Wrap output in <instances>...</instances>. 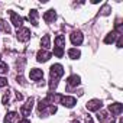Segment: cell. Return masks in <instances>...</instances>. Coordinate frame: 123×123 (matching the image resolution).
I'll return each instance as SVG.
<instances>
[{
	"label": "cell",
	"instance_id": "6da1fadb",
	"mask_svg": "<svg viewBox=\"0 0 123 123\" xmlns=\"http://www.w3.org/2000/svg\"><path fill=\"white\" fill-rule=\"evenodd\" d=\"M64 75V68L61 64H55L51 67V80H49V88L55 90L58 86V78Z\"/></svg>",
	"mask_w": 123,
	"mask_h": 123
},
{
	"label": "cell",
	"instance_id": "7a4b0ae2",
	"mask_svg": "<svg viewBox=\"0 0 123 123\" xmlns=\"http://www.w3.org/2000/svg\"><path fill=\"white\" fill-rule=\"evenodd\" d=\"M16 35H18V39L20 41V42H26V41H29L31 39V31L28 29V28H19L18 29V32H16Z\"/></svg>",
	"mask_w": 123,
	"mask_h": 123
},
{
	"label": "cell",
	"instance_id": "3957f363",
	"mask_svg": "<svg viewBox=\"0 0 123 123\" xmlns=\"http://www.w3.org/2000/svg\"><path fill=\"white\" fill-rule=\"evenodd\" d=\"M59 100H61V104L62 106H65V107H74L75 104H77V98L75 97H71V96H59L58 97Z\"/></svg>",
	"mask_w": 123,
	"mask_h": 123
},
{
	"label": "cell",
	"instance_id": "277c9868",
	"mask_svg": "<svg viewBox=\"0 0 123 123\" xmlns=\"http://www.w3.org/2000/svg\"><path fill=\"white\" fill-rule=\"evenodd\" d=\"M32 107H33V98L31 97V98H28V100H26V103L20 107V113H22V116H29V114H31Z\"/></svg>",
	"mask_w": 123,
	"mask_h": 123
},
{
	"label": "cell",
	"instance_id": "5b68a950",
	"mask_svg": "<svg viewBox=\"0 0 123 123\" xmlns=\"http://www.w3.org/2000/svg\"><path fill=\"white\" fill-rule=\"evenodd\" d=\"M9 15H10V20H12V23L16 26V28H22V25H23V19L16 13V12H9Z\"/></svg>",
	"mask_w": 123,
	"mask_h": 123
},
{
	"label": "cell",
	"instance_id": "8992f818",
	"mask_svg": "<svg viewBox=\"0 0 123 123\" xmlns=\"http://www.w3.org/2000/svg\"><path fill=\"white\" fill-rule=\"evenodd\" d=\"M101 101L100 100H97V98H94V100H90L88 103H87V109L90 110V111H97V110H100L101 109Z\"/></svg>",
	"mask_w": 123,
	"mask_h": 123
},
{
	"label": "cell",
	"instance_id": "52a82bcc",
	"mask_svg": "<svg viewBox=\"0 0 123 123\" xmlns=\"http://www.w3.org/2000/svg\"><path fill=\"white\" fill-rule=\"evenodd\" d=\"M80 83H81V78H80V75H77V74H74V75H71L68 80H67V84H68V88H74V87H77V86H80Z\"/></svg>",
	"mask_w": 123,
	"mask_h": 123
},
{
	"label": "cell",
	"instance_id": "ba28073f",
	"mask_svg": "<svg viewBox=\"0 0 123 123\" xmlns=\"http://www.w3.org/2000/svg\"><path fill=\"white\" fill-rule=\"evenodd\" d=\"M71 42L73 45H81L83 43V33L80 31H75L71 33Z\"/></svg>",
	"mask_w": 123,
	"mask_h": 123
},
{
	"label": "cell",
	"instance_id": "9c48e42d",
	"mask_svg": "<svg viewBox=\"0 0 123 123\" xmlns=\"http://www.w3.org/2000/svg\"><path fill=\"white\" fill-rule=\"evenodd\" d=\"M51 56H52L51 52H48V51H39L38 55H36V59H38V62H46Z\"/></svg>",
	"mask_w": 123,
	"mask_h": 123
},
{
	"label": "cell",
	"instance_id": "30bf717a",
	"mask_svg": "<svg viewBox=\"0 0 123 123\" xmlns=\"http://www.w3.org/2000/svg\"><path fill=\"white\" fill-rule=\"evenodd\" d=\"M122 110H123V106H122L120 103H113V104H109V111H110L111 114L119 116V114L122 113Z\"/></svg>",
	"mask_w": 123,
	"mask_h": 123
},
{
	"label": "cell",
	"instance_id": "8fae6325",
	"mask_svg": "<svg viewBox=\"0 0 123 123\" xmlns=\"http://www.w3.org/2000/svg\"><path fill=\"white\" fill-rule=\"evenodd\" d=\"M29 77H31V80L38 81V80H41V78L43 77V71H42V70H38V68H33V70H31Z\"/></svg>",
	"mask_w": 123,
	"mask_h": 123
},
{
	"label": "cell",
	"instance_id": "7c38bea8",
	"mask_svg": "<svg viewBox=\"0 0 123 123\" xmlns=\"http://www.w3.org/2000/svg\"><path fill=\"white\" fill-rule=\"evenodd\" d=\"M56 19V13H55V10H48V12H45V15H43V20L46 22V23H52L54 20Z\"/></svg>",
	"mask_w": 123,
	"mask_h": 123
},
{
	"label": "cell",
	"instance_id": "4fadbf2b",
	"mask_svg": "<svg viewBox=\"0 0 123 123\" xmlns=\"http://www.w3.org/2000/svg\"><path fill=\"white\" fill-rule=\"evenodd\" d=\"M98 120L100 122H103V123H114V119L113 117H109V114L106 113V111H101V113H98Z\"/></svg>",
	"mask_w": 123,
	"mask_h": 123
},
{
	"label": "cell",
	"instance_id": "5bb4252c",
	"mask_svg": "<svg viewBox=\"0 0 123 123\" xmlns=\"http://www.w3.org/2000/svg\"><path fill=\"white\" fill-rule=\"evenodd\" d=\"M120 33H117L116 31H113L111 33H109L106 38H104V43H113L114 42V39H116V36H119Z\"/></svg>",
	"mask_w": 123,
	"mask_h": 123
},
{
	"label": "cell",
	"instance_id": "9a60e30c",
	"mask_svg": "<svg viewBox=\"0 0 123 123\" xmlns=\"http://www.w3.org/2000/svg\"><path fill=\"white\" fill-rule=\"evenodd\" d=\"M16 117H18V113L16 111H9L6 114V117H5V123H13L16 120Z\"/></svg>",
	"mask_w": 123,
	"mask_h": 123
},
{
	"label": "cell",
	"instance_id": "2e32d148",
	"mask_svg": "<svg viewBox=\"0 0 123 123\" xmlns=\"http://www.w3.org/2000/svg\"><path fill=\"white\" fill-rule=\"evenodd\" d=\"M29 20L33 26H38V12L36 10H31L29 13Z\"/></svg>",
	"mask_w": 123,
	"mask_h": 123
},
{
	"label": "cell",
	"instance_id": "e0dca14e",
	"mask_svg": "<svg viewBox=\"0 0 123 123\" xmlns=\"http://www.w3.org/2000/svg\"><path fill=\"white\" fill-rule=\"evenodd\" d=\"M80 55H81V52L78 49H68V56L71 59H77V58H80Z\"/></svg>",
	"mask_w": 123,
	"mask_h": 123
},
{
	"label": "cell",
	"instance_id": "ac0fdd59",
	"mask_svg": "<svg viewBox=\"0 0 123 123\" xmlns=\"http://www.w3.org/2000/svg\"><path fill=\"white\" fill-rule=\"evenodd\" d=\"M0 29H2L5 33H10L12 32V29H10V26L7 25L6 20H0Z\"/></svg>",
	"mask_w": 123,
	"mask_h": 123
},
{
	"label": "cell",
	"instance_id": "d6986e66",
	"mask_svg": "<svg viewBox=\"0 0 123 123\" xmlns=\"http://www.w3.org/2000/svg\"><path fill=\"white\" fill-rule=\"evenodd\" d=\"M49 43H51V38H49V35H45V36L41 39V45L46 49V48H49Z\"/></svg>",
	"mask_w": 123,
	"mask_h": 123
},
{
	"label": "cell",
	"instance_id": "ffe728a7",
	"mask_svg": "<svg viewBox=\"0 0 123 123\" xmlns=\"http://www.w3.org/2000/svg\"><path fill=\"white\" fill-rule=\"evenodd\" d=\"M9 71V67L6 62H3V61H0V74H7Z\"/></svg>",
	"mask_w": 123,
	"mask_h": 123
},
{
	"label": "cell",
	"instance_id": "44dd1931",
	"mask_svg": "<svg viewBox=\"0 0 123 123\" xmlns=\"http://www.w3.org/2000/svg\"><path fill=\"white\" fill-rule=\"evenodd\" d=\"M100 12H101V15H104V16H107V15L110 13V6H109V5H106V6H104V7H103V9H101Z\"/></svg>",
	"mask_w": 123,
	"mask_h": 123
},
{
	"label": "cell",
	"instance_id": "7402d4cb",
	"mask_svg": "<svg viewBox=\"0 0 123 123\" xmlns=\"http://www.w3.org/2000/svg\"><path fill=\"white\" fill-rule=\"evenodd\" d=\"M6 86H7V78L0 77V87H6Z\"/></svg>",
	"mask_w": 123,
	"mask_h": 123
},
{
	"label": "cell",
	"instance_id": "603a6c76",
	"mask_svg": "<svg viewBox=\"0 0 123 123\" xmlns=\"http://www.w3.org/2000/svg\"><path fill=\"white\" fill-rule=\"evenodd\" d=\"M9 96H10V93L6 91L5 96H3V104H7V103H9Z\"/></svg>",
	"mask_w": 123,
	"mask_h": 123
},
{
	"label": "cell",
	"instance_id": "cb8c5ba5",
	"mask_svg": "<svg viewBox=\"0 0 123 123\" xmlns=\"http://www.w3.org/2000/svg\"><path fill=\"white\" fill-rule=\"evenodd\" d=\"M19 123H31V122H29V120H28V119H22V120H20V122H19Z\"/></svg>",
	"mask_w": 123,
	"mask_h": 123
},
{
	"label": "cell",
	"instance_id": "d4e9b609",
	"mask_svg": "<svg viewBox=\"0 0 123 123\" xmlns=\"http://www.w3.org/2000/svg\"><path fill=\"white\" fill-rule=\"evenodd\" d=\"M86 123H93V119H91V117H87V120H86Z\"/></svg>",
	"mask_w": 123,
	"mask_h": 123
},
{
	"label": "cell",
	"instance_id": "484cf974",
	"mask_svg": "<svg viewBox=\"0 0 123 123\" xmlns=\"http://www.w3.org/2000/svg\"><path fill=\"white\" fill-rule=\"evenodd\" d=\"M71 123H80V122H78V120H73Z\"/></svg>",
	"mask_w": 123,
	"mask_h": 123
},
{
	"label": "cell",
	"instance_id": "4316f807",
	"mask_svg": "<svg viewBox=\"0 0 123 123\" xmlns=\"http://www.w3.org/2000/svg\"><path fill=\"white\" fill-rule=\"evenodd\" d=\"M119 123H123V119H120V120H119Z\"/></svg>",
	"mask_w": 123,
	"mask_h": 123
},
{
	"label": "cell",
	"instance_id": "83f0119b",
	"mask_svg": "<svg viewBox=\"0 0 123 123\" xmlns=\"http://www.w3.org/2000/svg\"><path fill=\"white\" fill-rule=\"evenodd\" d=\"M0 61H2V55H0Z\"/></svg>",
	"mask_w": 123,
	"mask_h": 123
}]
</instances>
